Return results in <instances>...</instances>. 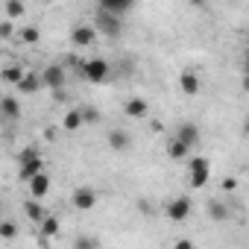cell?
<instances>
[{
    "label": "cell",
    "instance_id": "obj_12",
    "mask_svg": "<svg viewBox=\"0 0 249 249\" xmlns=\"http://www.w3.org/2000/svg\"><path fill=\"white\" fill-rule=\"evenodd\" d=\"M47 194H50V176L47 173H38L30 182V196L33 199H47Z\"/></svg>",
    "mask_w": 249,
    "mask_h": 249
},
{
    "label": "cell",
    "instance_id": "obj_24",
    "mask_svg": "<svg viewBox=\"0 0 249 249\" xmlns=\"http://www.w3.org/2000/svg\"><path fill=\"white\" fill-rule=\"evenodd\" d=\"M0 234H3V240H12L18 234V226L12 220H3V223H0Z\"/></svg>",
    "mask_w": 249,
    "mask_h": 249
},
{
    "label": "cell",
    "instance_id": "obj_23",
    "mask_svg": "<svg viewBox=\"0 0 249 249\" xmlns=\"http://www.w3.org/2000/svg\"><path fill=\"white\" fill-rule=\"evenodd\" d=\"M73 249H100V240H97L94 234H76Z\"/></svg>",
    "mask_w": 249,
    "mask_h": 249
},
{
    "label": "cell",
    "instance_id": "obj_9",
    "mask_svg": "<svg viewBox=\"0 0 249 249\" xmlns=\"http://www.w3.org/2000/svg\"><path fill=\"white\" fill-rule=\"evenodd\" d=\"M176 138L191 150V147H196L199 144V126H196V123H179V129H176Z\"/></svg>",
    "mask_w": 249,
    "mask_h": 249
},
{
    "label": "cell",
    "instance_id": "obj_20",
    "mask_svg": "<svg viewBox=\"0 0 249 249\" xmlns=\"http://www.w3.org/2000/svg\"><path fill=\"white\" fill-rule=\"evenodd\" d=\"M24 76H27V71H24V68H18V65H12V68H6V71H3V79H6L9 85H15V88L21 85V79H24Z\"/></svg>",
    "mask_w": 249,
    "mask_h": 249
},
{
    "label": "cell",
    "instance_id": "obj_30",
    "mask_svg": "<svg viewBox=\"0 0 249 249\" xmlns=\"http://www.w3.org/2000/svg\"><path fill=\"white\" fill-rule=\"evenodd\" d=\"M240 68H243V76H249V47L243 50V62H240Z\"/></svg>",
    "mask_w": 249,
    "mask_h": 249
},
{
    "label": "cell",
    "instance_id": "obj_7",
    "mask_svg": "<svg viewBox=\"0 0 249 249\" xmlns=\"http://www.w3.org/2000/svg\"><path fill=\"white\" fill-rule=\"evenodd\" d=\"M41 82H44V88H50V91H62L65 82H68V73H65L62 65H47L44 73H41Z\"/></svg>",
    "mask_w": 249,
    "mask_h": 249
},
{
    "label": "cell",
    "instance_id": "obj_10",
    "mask_svg": "<svg viewBox=\"0 0 249 249\" xmlns=\"http://www.w3.org/2000/svg\"><path fill=\"white\" fill-rule=\"evenodd\" d=\"M129 9H132L129 0H100V6H97V12H106V15H114V18H123Z\"/></svg>",
    "mask_w": 249,
    "mask_h": 249
},
{
    "label": "cell",
    "instance_id": "obj_13",
    "mask_svg": "<svg viewBox=\"0 0 249 249\" xmlns=\"http://www.w3.org/2000/svg\"><path fill=\"white\" fill-rule=\"evenodd\" d=\"M24 211H27V217L30 220H36V223H44L50 214H47V208L41 205V199H27L24 202Z\"/></svg>",
    "mask_w": 249,
    "mask_h": 249
},
{
    "label": "cell",
    "instance_id": "obj_17",
    "mask_svg": "<svg viewBox=\"0 0 249 249\" xmlns=\"http://www.w3.org/2000/svg\"><path fill=\"white\" fill-rule=\"evenodd\" d=\"M205 211H208V217H211L214 223H223V220L229 217V208H226L220 199H208V202H205Z\"/></svg>",
    "mask_w": 249,
    "mask_h": 249
},
{
    "label": "cell",
    "instance_id": "obj_16",
    "mask_svg": "<svg viewBox=\"0 0 249 249\" xmlns=\"http://www.w3.org/2000/svg\"><path fill=\"white\" fill-rule=\"evenodd\" d=\"M147 111H150V106H147L144 97H132V100H126V114H129V117H147Z\"/></svg>",
    "mask_w": 249,
    "mask_h": 249
},
{
    "label": "cell",
    "instance_id": "obj_15",
    "mask_svg": "<svg viewBox=\"0 0 249 249\" xmlns=\"http://www.w3.org/2000/svg\"><path fill=\"white\" fill-rule=\"evenodd\" d=\"M108 147H111V150H117V153L129 150V135L123 132V129H111V132H108Z\"/></svg>",
    "mask_w": 249,
    "mask_h": 249
},
{
    "label": "cell",
    "instance_id": "obj_22",
    "mask_svg": "<svg viewBox=\"0 0 249 249\" xmlns=\"http://www.w3.org/2000/svg\"><path fill=\"white\" fill-rule=\"evenodd\" d=\"M38 226H41V234H44V237H56V234H59V229H62V223H59L53 214H50L44 223H38Z\"/></svg>",
    "mask_w": 249,
    "mask_h": 249
},
{
    "label": "cell",
    "instance_id": "obj_1",
    "mask_svg": "<svg viewBox=\"0 0 249 249\" xmlns=\"http://www.w3.org/2000/svg\"><path fill=\"white\" fill-rule=\"evenodd\" d=\"M18 164H21V170H18V176L30 185L38 173H44V159L36 153V150H24L21 156H18Z\"/></svg>",
    "mask_w": 249,
    "mask_h": 249
},
{
    "label": "cell",
    "instance_id": "obj_19",
    "mask_svg": "<svg viewBox=\"0 0 249 249\" xmlns=\"http://www.w3.org/2000/svg\"><path fill=\"white\" fill-rule=\"evenodd\" d=\"M82 123H85V120H82V108H73V111H68V114L62 117V126H65L68 132H76Z\"/></svg>",
    "mask_w": 249,
    "mask_h": 249
},
{
    "label": "cell",
    "instance_id": "obj_5",
    "mask_svg": "<svg viewBox=\"0 0 249 249\" xmlns=\"http://www.w3.org/2000/svg\"><path fill=\"white\" fill-rule=\"evenodd\" d=\"M97 27L94 24H76L73 30H71V44H76V47H91L94 41H97Z\"/></svg>",
    "mask_w": 249,
    "mask_h": 249
},
{
    "label": "cell",
    "instance_id": "obj_18",
    "mask_svg": "<svg viewBox=\"0 0 249 249\" xmlns=\"http://www.w3.org/2000/svg\"><path fill=\"white\" fill-rule=\"evenodd\" d=\"M41 85H44V82H41V76H36L33 71H27V76L21 79V85H18V91H21V94H36V91H38Z\"/></svg>",
    "mask_w": 249,
    "mask_h": 249
},
{
    "label": "cell",
    "instance_id": "obj_33",
    "mask_svg": "<svg viewBox=\"0 0 249 249\" xmlns=\"http://www.w3.org/2000/svg\"><path fill=\"white\" fill-rule=\"evenodd\" d=\"M243 91L249 94V76H243Z\"/></svg>",
    "mask_w": 249,
    "mask_h": 249
},
{
    "label": "cell",
    "instance_id": "obj_6",
    "mask_svg": "<svg viewBox=\"0 0 249 249\" xmlns=\"http://www.w3.org/2000/svg\"><path fill=\"white\" fill-rule=\"evenodd\" d=\"M108 71H111V68H108V62H106V59H91V62H85V65H82L85 79H88V82H94V85H97V82H106V79H108Z\"/></svg>",
    "mask_w": 249,
    "mask_h": 249
},
{
    "label": "cell",
    "instance_id": "obj_14",
    "mask_svg": "<svg viewBox=\"0 0 249 249\" xmlns=\"http://www.w3.org/2000/svg\"><path fill=\"white\" fill-rule=\"evenodd\" d=\"M0 114H3L6 120H18L21 117V103L15 97H3L0 100Z\"/></svg>",
    "mask_w": 249,
    "mask_h": 249
},
{
    "label": "cell",
    "instance_id": "obj_21",
    "mask_svg": "<svg viewBox=\"0 0 249 249\" xmlns=\"http://www.w3.org/2000/svg\"><path fill=\"white\" fill-rule=\"evenodd\" d=\"M167 156H170V159H188V147H185L179 138H170V141H167Z\"/></svg>",
    "mask_w": 249,
    "mask_h": 249
},
{
    "label": "cell",
    "instance_id": "obj_3",
    "mask_svg": "<svg viewBox=\"0 0 249 249\" xmlns=\"http://www.w3.org/2000/svg\"><path fill=\"white\" fill-rule=\"evenodd\" d=\"M191 208H194V202H191V196H176V199H170L167 202V208H164V214L173 220V223H185L188 217H191Z\"/></svg>",
    "mask_w": 249,
    "mask_h": 249
},
{
    "label": "cell",
    "instance_id": "obj_29",
    "mask_svg": "<svg viewBox=\"0 0 249 249\" xmlns=\"http://www.w3.org/2000/svg\"><path fill=\"white\" fill-rule=\"evenodd\" d=\"M173 249H194V243H191V240H188V237H179V240H176V246H173Z\"/></svg>",
    "mask_w": 249,
    "mask_h": 249
},
{
    "label": "cell",
    "instance_id": "obj_2",
    "mask_svg": "<svg viewBox=\"0 0 249 249\" xmlns=\"http://www.w3.org/2000/svg\"><path fill=\"white\" fill-rule=\"evenodd\" d=\"M211 179V164L202 156L188 159V188H205Z\"/></svg>",
    "mask_w": 249,
    "mask_h": 249
},
{
    "label": "cell",
    "instance_id": "obj_28",
    "mask_svg": "<svg viewBox=\"0 0 249 249\" xmlns=\"http://www.w3.org/2000/svg\"><path fill=\"white\" fill-rule=\"evenodd\" d=\"M12 36V21H3L0 24V38H9Z\"/></svg>",
    "mask_w": 249,
    "mask_h": 249
},
{
    "label": "cell",
    "instance_id": "obj_8",
    "mask_svg": "<svg viewBox=\"0 0 249 249\" xmlns=\"http://www.w3.org/2000/svg\"><path fill=\"white\" fill-rule=\"evenodd\" d=\"M71 202H73V208H76V211H91V208L97 205V191H94L91 185H79V188L73 191Z\"/></svg>",
    "mask_w": 249,
    "mask_h": 249
},
{
    "label": "cell",
    "instance_id": "obj_27",
    "mask_svg": "<svg viewBox=\"0 0 249 249\" xmlns=\"http://www.w3.org/2000/svg\"><path fill=\"white\" fill-rule=\"evenodd\" d=\"M82 120L85 123H97L100 120V108H82Z\"/></svg>",
    "mask_w": 249,
    "mask_h": 249
},
{
    "label": "cell",
    "instance_id": "obj_11",
    "mask_svg": "<svg viewBox=\"0 0 249 249\" xmlns=\"http://www.w3.org/2000/svg\"><path fill=\"white\" fill-rule=\"evenodd\" d=\"M179 88H182V94L196 97L199 94V76H196V71H182L179 73Z\"/></svg>",
    "mask_w": 249,
    "mask_h": 249
},
{
    "label": "cell",
    "instance_id": "obj_4",
    "mask_svg": "<svg viewBox=\"0 0 249 249\" xmlns=\"http://www.w3.org/2000/svg\"><path fill=\"white\" fill-rule=\"evenodd\" d=\"M94 27H97V33H103L106 38H120V33H123V24H120V18H114V15H106V12H97V18H94Z\"/></svg>",
    "mask_w": 249,
    "mask_h": 249
},
{
    "label": "cell",
    "instance_id": "obj_26",
    "mask_svg": "<svg viewBox=\"0 0 249 249\" xmlns=\"http://www.w3.org/2000/svg\"><path fill=\"white\" fill-rule=\"evenodd\" d=\"M21 38H24L27 44H36L41 36H38V30H36V27H24V30H21Z\"/></svg>",
    "mask_w": 249,
    "mask_h": 249
},
{
    "label": "cell",
    "instance_id": "obj_31",
    "mask_svg": "<svg viewBox=\"0 0 249 249\" xmlns=\"http://www.w3.org/2000/svg\"><path fill=\"white\" fill-rule=\"evenodd\" d=\"M234 188H237V182H234V179H226V182H223V191H234Z\"/></svg>",
    "mask_w": 249,
    "mask_h": 249
},
{
    "label": "cell",
    "instance_id": "obj_32",
    "mask_svg": "<svg viewBox=\"0 0 249 249\" xmlns=\"http://www.w3.org/2000/svg\"><path fill=\"white\" fill-rule=\"evenodd\" d=\"M243 132H246V138H249V114H246V120H243Z\"/></svg>",
    "mask_w": 249,
    "mask_h": 249
},
{
    "label": "cell",
    "instance_id": "obj_25",
    "mask_svg": "<svg viewBox=\"0 0 249 249\" xmlns=\"http://www.w3.org/2000/svg\"><path fill=\"white\" fill-rule=\"evenodd\" d=\"M6 15L9 18H24V3H15V0H9V3H3Z\"/></svg>",
    "mask_w": 249,
    "mask_h": 249
}]
</instances>
